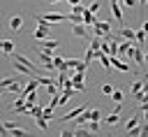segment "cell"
<instances>
[{"label": "cell", "mask_w": 148, "mask_h": 137, "mask_svg": "<svg viewBox=\"0 0 148 137\" xmlns=\"http://www.w3.org/2000/svg\"><path fill=\"white\" fill-rule=\"evenodd\" d=\"M88 33H90V28H88V26H83V23H79V26H72V35H74V37L90 39V37H88Z\"/></svg>", "instance_id": "4"}, {"label": "cell", "mask_w": 148, "mask_h": 137, "mask_svg": "<svg viewBox=\"0 0 148 137\" xmlns=\"http://www.w3.org/2000/svg\"><path fill=\"white\" fill-rule=\"evenodd\" d=\"M12 111H14V114H25V111H28L25 98H16V100H14V104H12Z\"/></svg>", "instance_id": "10"}, {"label": "cell", "mask_w": 148, "mask_h": 137, "mask_svg": "<svg viewBox=\"0 0 148 137\" xmlns=\"http://www.w3.org/2000/svg\"><path fill=\"white\" fill-rule=\"evenodd\" d=\"M141 28H143V33H146V35H148V19H146V21H143V26H141Z\"/></svg>", "instance_id": "37"}, {"label": "cell", "mask_w": 148, "mask_h": 137, "mask_svg": "<svg viewBox=\"0 0 148 137\" xmlns=\"http://www.w3.org/2000/svg\"><path fill=\"white\" fill-rule=\"evenodd\" d=\"M28 116H32V118H37V116H42L44 114V107L37 102V104H32V107H28V111H25Z\"/></svg>", "instance_id": "14"}, {"label": "cell", "mask_w": 148, "mask_h": 137, "mask_svg": "<svg viewBox=\"0 0 148 137\" xmlns=\"http://www.w3.org/2000/svg\"><path fill=\"white\" fill-rule=\"evenodd\" d=\"M139 123H141V121H139V114H134V116H132V118L125 123V130H132V128H136Z\"/></svg>", "instance_id": "21"}, {"label": "cell", "mask_w": 148, "mask_h": 137, "mask_svg": "<svg viewBox=\"0 0 148 137\" xmlns=\"http://www.w3.org/2000/svg\"><path fill=\"white\" fill-rule=\"evenodd\" d=\"M88 9H90V14H97V12H99V2H92Z\"/></svg>", "instance_id": "33"}, {"label": "cell", "mask_w": 148, "mask_h": 137, "mask_svg": "<svg viewBox=\"0 0 148 137\" xmlns=\"http://www.w3.org/2000/svg\"><path fill=\"white\" fill-rule=\"evenodd\" d=\"M0 93H2V91H0Z\"/></svg>", "instance_id": "43"}, {"label": "cell", "mask_w": 148, "mask_h": 137, "mask_svg": "<svg viewBox=\"0 0 148 137\" xmlns=\"http://www.w3.org/2000/svg\"><path fill=\"white\" fill-rule=\"evenodd\" d=\"M9 30H21V26H23V16L21 14H14V16H9Z\"/></svg>", "instance_id": "12"}, {"label": "cell", "mask_w": 148, "mask_h": 137, "mask_svg": "<svg viewBox=\"0 0 148 137\" xmlns=\"http://www.w3.org/2000/svg\"><path fill=\"white\" fill-rule=\"evenodd\" d=\"M35 23H37V28H35V35H32V37H37V39H46V37L51 35V23L44 21L42 14L35 16Z\"/></svg>", "instance_id": "1"}, {"label": "cell", "mask_w": 148, "mask_h": 137, "mask_svg": "<svg viewBox=\"0 0 148 137\" xmlns=\"http://www.w3.org/2000/svg\"><path fill=\"white\" fill-rule=\"evenodd\" d=\"M116 35H118L120 39H130V42H134V30H132V28H125V26H120V28L116 30Z\"/></svg>", "instance_id": "11"}, {"label": "cell", "mask_w": 148, "mask_h": 137, "mask_svg": "<svg viewBox=\"0 0 148 137\" xmlns=\"http://www.w3.org/2000/svg\"><path fill=\"white\" fill-rule=\"evenodd\" d=\"M65 2H69V5H72V7H74V5H79V2H81V0H65Z\"/></svg>", "instance_id": "38"}, {"label": "cell", "mask_w": 148, "mask_h": 137, "mask_svg": "<svg viewBox=\"0 0 148 137\" xmlns=\"http://www.w3.org/2000/svg\"><path fill=\"white\" fill-rule=\"evenodd\" d=\"M35 123H37V128H39V130H46V128H49V121H46L44 116H37V118H35Z\"/></svg>", "instance_id": "24"}, {"label": "cell", "mask_w": 148, "mask_h": 137, "mask_svg": "<svg viewBox=\"0 0 148 137\" xmlns=\"http://www.w3.org/2000/svg\"><path fill=\"white\" fill-rule=\"evenodd\" d=\"M86 109H88L86 104H79V107L69 109V111H67L65 116H60V121H74V118H76V116H81V111H86Z\"/></svg>", "instance_id": "6"}, {"label": "cell", "mask_w": 148, "mask_h": 137, "mask_svg": "<svg viewBox=\"0 0 148 137\" xmlns=\"http://www.w3.org/2000/svg\"><path fill=\"white\" fill-rule=\"evenodd\" d=\"M83 77H86V72H74V74H72V86H74V91H76V93H83V91H86Z\"/></svg>", "instance_id": "2"}, {"label": "cell", "mask_w": 148, "mask_h": 137, "mask_svg": "<svg viewBox=\"0 0 148 137\" xmlns=\"http://www.w3.org/2000/svg\"><path fill=\"white\" fill-rule=\"evenodd\" d=\"M42 116H44L46 121H51V118H53V107H44V114H42Z\"/></svg>", "instance_id": "30"}, {"label": "cell", "mask_w": 148, "mask_h": 137, "mask_svg": "<svg viewBox=\"0 0 148 137\" xmlns=\"http://www.w3.org/2000/svg\"><path fill=\"white\" fill-rule=\"evenodd\" d=\"M60 137H74V128H65V130L60 132Z\"/></svg>", "instance_id": "32"}, {"label": "cell", "mask_w": 148, "mask_h": 137, "mask_svg": "<svg viewBox=\"0 0 148 137\" xmlns=\"http://www.w3.org/2000/svg\"><path fill=\"white\" fill-rule=\"evenodd\" d=\"M74 137H92V132L86 125H81V128H74Z\"/></svg>", "instance_id": "18"}, {"label": "cell", "mask_w": 148, "mask_h": 137, "mask_svg": "<svg viewBox=\"0 0 148 137\" xmlns=\"http://www.w3.org/2000/svg\"><path fill=\"white\" fill-rule=\"evenodd\" d=\"M136 93H143V77L132 84V95H136Z\"/></svg>", "instance_id": "19"}, {"label": "cell", "mask_w": 148, "mask_h": 137, "mask_svg": "<svg viewBox=\"0 0 148 137\" xmlns=\"http://www.w3.org/2000/svg\"><path fill=\"white\" fill-rule=\"evenodd\" d=\"M146 5H148V0H139V7H141V9H143Z\"/></svg>", "instance_id": "39"}, {"label": "cell", "mask_w": 148, "mask_h": 137, "mask_svg": "<svg viewBox=\"0 0 148 137\" xmlns=\"http://www.w3.org/2000/svg\"><path fill=\"white\" fill-rule=\"evenodd\" d=\"M102 46V37H90V49H99Z\"/></svg>", "instance_id": "28"}, {"label": "cell", "mask_w": 148, "mask_h": 137, "mask_svg": "<svg viewBox=\"0 0 148 137\" xmlns=\"http://www.w3.org/2000/svg\"><path fill=\"white\" fill-rule=\"evenodd\" d=\"M143 63L148 65V51H143Z\"/></svg>", "instance_id": "40"}, {"label": "cell", "mask_w": 148, "mask_h": 137, "mask_svg": "<svg viewBox=\"0 0 148 137\" xmlns=\"http://www.w3.org/2000/svg\"><path fill=\"white\" fill-rule=\"evenodd\" d=\"M109 58H111V67H116L118 72H130V63L120 60L118 56H109Z\"/></svg>", "instance_id": "7"}, {"label": "cell", "mask_w": 148, "mask_h": 137, "mask_svg": "<svg viewBox=\"0 0 148 137\" xmlns=\"http://www.w3.org/2000/svg\"><path fill=\"white\" fill-rule=\"evenodd\" d=\"M0 51H2L5 56H12V53L16 51V44H14V39H0Z\"/></svg>", "instance_id": "8"}, {"label": "cell", "mask_w": 148, "mask_h": 137, "mask_svg": "<svg viewBox=\"0 0 148 137\" xmlns=\"http://www.w3.org/2000/svg\"><path fill=\"white\" fill-rule=\"evenodd\" d=\"M9 137H32V135L25 132L23 128H14V130H9Z\"/></svg>", "instance_id": "20"}, {"label": "cell", "mask_w": 148, "mask_h": 137, "mask_svg": "<svg viewBox=\"0 0 148 137\" xmlns=\"http://www.w3.org/2000/svg\"><path fill=\"white\" fill-rule=\"evenodd\" d=\"M127 137H139V125L132 128V130H127Z\"/></svg>", "instance_id": "34"}, {"label": "cell", "mask_w": 148, "mask_h": 137, "mask_svg": "<svg viewBox=\"0 0 148 137\" xmlns=\"http://www.w3.org/2000/svg\"><path fill=\"white\" fill-rule=\"evenodd\" d=\"M16 79H18V77H5V79H0V91H7Z\"/></svg>", "instance_id": "17"}, {"label": "cell", "mask_w": 148, "mask_h": 137, "mask_svg": "<svg viewBox=\"0 0 148 137\" xmlns=\"http://www.w3.org/2000/svg\"><path fill=\"white\" fill-rule=\"evenodd\" d=\"M143 77V93H148V74H141Z\"/></svg>", "instance_id": "36"}, {"label": "cell", "mask_w": 148, "mask_h": 137, "mask_svg": "<svg viewBox=\"0 0 148 137\" xmlns=\"http://www.w3.org/2000/svg\"><path fill=\"white\" fill-rule=\"evenodd\" d=\"M99 60H102V65H104L106 70H111V58H109L106 53H102V56H99Z\"/></svg>", "instance_id": "29"}, {"label": "cell", "mask_w": 148, "mask_h": 137, "mask_svg": "<svg viewBox=\"0 0 148 137\" xmlns=\"http://www.w3.org/2000/svg\"><path fill=\"white\" fill-rule=\"evenodd\" d=\"M58 137H60V135H58Z\"/></svg>", "instance_id": "42"}, {"label": "cell", "mask_w": 148, "mask_h": 137, "mask_svg": "<svg viewBox=\"0 0 148 137\" xmlns=\"http://www.w3.org/2000/svg\"><path fill=\"white\" fill-rule=\"evenodd\" d=\"M60 42L58 39H37V49H49V51H58Z\"/></svg>", "instance_id": "5"}, {"label": "cell", "mask_w": 148, "mask_h": 137, "mask_svg": "<svg viewBox=\"0 0 148 137\" xmlns=\"http://www.w3.org/2000/svg\"><path fill=\"white\" fill-rule=\"evenodd\" d=\"M139 137H148V121L139 123Z\"/></svg>", "instance_id": "27"}, {"label": "cell", "mask_w": 148, "mask_h": 137, "mask_svg": "<svg viewBox=\"0 0 148 137\" xmlns=\"http://www.w3.org/2000/svg\"><path fill=\"white\" fill-rule=\"evenodd\" d=\"M42 19H44V21H49V23H62V21H67V14L49 12V14H42Z\"/></svg>", "instance_id": "3"}, {"label": "cell", "mask_w": 148, "mask_h": 137, "mask_svg": "<svg viewBox=\"0 0 148 137\" xmlns=\"http://www.w3.org/2000/svg\"><path fill=\"white\" fill-rule=\"evenodd\" d=\"M118 121H120V114H116V111H113V114H109V116H106V123H109V125H116V123H118Z\"/></svg>", "instance_id": "25"}, {"label": "cell", "mask_w": 148, "mask_h": 137, "mask_svg": "<svg viewBox=\"0 0 148 137\" xmlns=\"http://www.w3.org/2000/svg\"><path fill=\"white\" fill-rule=\"evenodd\" d=\"M21 91H23V81H21V79H16V81H14V84L7 88V93H14V95H18Z\"/></svg>", "instance_id": "15"}, {"label": "cell", "mask_w": 148, "mask_h": 137, "mask_svg": "<svg viewBox=\"0 0 148 137\" xmlns=\"http://www.w3.org/2000/svg\"><path fill=\"white\" fill-rule=\"evenodd\" d=\"M102 93H104V95H111V93H113V86H111V84H104V86H102Z\"/></svg>", "instance_id": "31"}, {"label": "cell", "mask_w": 148, "mask_h": 137, "mask_svg": "<svg viewBox=\"0 0 148 137\" xmlns=\"http://www.w3.org/2000/svg\"><path fill=\"white\" fill-rule=\"evenodd\" d=\"M46 2H49V5H56V2H60V0H46Z\"/></svg>", "instance_id": "41"}, {"label": "cell", "mask_w": 148, "mask_h": 137, "mask_svg": "<svg viewBox=\"0 0 148 137\" xmlns=\"http://www.w3.org/2000/svg\"><path fill=\"white\" fill-rule=\"evenodd\" d=\"M67 21H69L72 26H79V23H83V16H81V14H74V12H69V14H67Z\"/></svg>", "instance_id": "16"}, {"label": "cell", "mask_w": 148, "mask_h": 137, "mask_svg": "<svg viewBox=\"0 0 148 137\" xmlns=\"http://www.w3.org/2000/svg\"><path fill=\"white\" fill-rule=\"evenodd\" d=\"M25 104H28V107H32V104H37V93H35V91H30V93L25 95Z\"/></svg>", "instance_id": "22"}, {"label": "cell", "mask_w": 148, "mask_h": 137, "mask_svg": "<svg viewBox=\"0 0 148 137\" xmlns=\"http://www.w3.org/2000/svg\"><path fill=\"white\" fill-rule=\"evenodd\" d=\"M123 98H125V93H123V91H118V88H113L111 100H113V102H123Z\"/></svg>", "instance_id": "23"}, {"label": "cell", "mask_w": 148, "mask_h": 137, "mask_svg": "<svg viewBox=\"0 0 148 137\" xmlns=\"http://www.w3.org/2000/svg\"><path fill=\"white\" fill-rule=\"evenodd\" d=\"M120 2H123L125 7H134V5H136V0H120Z\"/></svg>", "instance_id": "35"}, {"label": "cell", "mask_w": 148, "mask_h": 137, "mask_svg": "<svg viewBox=\"0 0 148 137\" xmlns=\"http://www.w3.org/2000/svg\"><path fill=\"white\" fill-rule=\"evenodd\" d=\"M146 39H148V35L143 33V28H141V30H134V42H136V46H141V49H143Z\"/></svg>", "instance_id": "13"}, {"label": "cell", "mask_w": 148, "mask_h": 137, "mask_svg": "<svg viewBox=\"0 0 148 137\" xmlns=\"http://www.w3.org/2000/svg\"><path fill=\"white\" fill-rule=\"evenodd\" d=\"M111 14H113V19H116V23H118V28L123 26V9H120V5L116 2V0H111Z\"/></svg>", "instance_id": "9"}, {"label": "cell", "mask_w": 148, "mask_h": 137, "mask_svg": "<svg viewBox=\"0 0 148 137\" xmlns=\"http://www.w3.org/2000/svg\"><path fill=\"white\" fill-rule=\"evenodd\" d=\"M86 128H88V130L95 135V132L99 130V121H88V123H86Z\"/></svg>", "instance_id": "26"}]
</instances>
